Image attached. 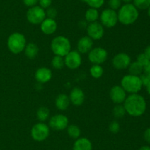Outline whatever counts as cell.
Listing matches in <instances>:
<instances>
[{"label": "cell", "mask_w": 150, "mask_h": 150, "mask_svg": "<svg viewBox=\"0 0 150 150\" xmlns=\"http://www.w3.org/2000/svg\"><path fill=\"white\" fill-rule=\"evenodd\" d=\"M125 109L132 116H140L144 113L146 108V103L142 96L137 94H132L125 100Z\"/></svg>", "instance_id": "cell-1"}, {"label": "cell", "mask_w": 150, "mask_h": 150, "mask_svg": "<svg viewBox=\"0 0 150 150\" xmlns=\"http://www.w3.org/2000/svg\"><path fill=\"white\" fill-rule=\"evenodd\" d=\"M118 20L125 25L132 24L139 17L138 9L133 4H125L122 6L117 14Z\"/></svg>", "instance_id": "cell-2"}, {"label": "cell", "mask_w": 150, "mask_h": 150, "mask_svg": "<svg viewBox=\"0 0 150 150\" xmlns=\"http://www.w3.org/2000/svg\"><path fill=\"white\" fill-rule=\"evenodd\" d=\"M70 41L65 37H56L51 42V49L56 55L66 56L70 51Z\"/></svg>", "instance_id": "cell-3"}, {"label": "cell", "mask_w": 150, "mask_h": 150, "mask_svg": "<svg viewBox=\"0 0 150 150\" xmlns=\"http://www.w3.org/2000/svg\"><path fill=\"white\" fill-rule=\"evenodd\" d=\"M121 83L123 89L131 94H136L142 88V83L139 76L126 75L122 78Z\"/></svg>", "instance_id": "cell-4"}, {"label": "cell", "mask_w": 150, "mask_h": 150, "mask_svg": "<svg viewBox=\"0 0 150 150\" xmlns=\"http://www.w3.org/2000/svg\"><path fill=\"white\" fill-rule=\"evenodd\" d=\"M7 46L11 52L14 54H18L21 52L26 46L25 37L22 34L15 32L9 37Z\"/></svg>", "instance_id": "cell-5"}, {"label": "cell", "mask_w": 150, "mask_h": 150, "mask_svg": "<svg viewBox=\"0 0 150 150\" xmlns=\"http://www.w3.org/2000/svg\"><path fill=\"white\" fill-rule=\"evenodd\" d=\"M26 18L31 24H38L42 23L45 19V12L40 6H34L29 9L26 13Z\"/></svg>", "instance_id": "cell-6"}, {"label": "cell", "mask_w": 150, "mask_h": 150, "mask_svg": "<svg viewBox=\"0 0 150 150\" xmlns=\"http://www.w3.org/2000/svg\"><path fill=\"white\" fill-rule=\"evenodd\" d=\"M31 135L35 141H42L49 135V128L45 124L38 123L32 127Z\"/></svg>", "instance_id": "cell-7"}, {"label": "cell", "mask_w": 150, "mask_h": 150, "mask_svg": "<svg viewBox=\"0 0 150 150\" xmlns=\"http://www.w3.org/2000/svg\"><path fill=\"white\" fill-rule=\"evenodd\" d=\"M100 20L103 24L106 27H113L115 26L118 21L117 13L112 9H105L101 13Z\"/></svg>", "instance_id": "cell-8"}, {"label": "cell", "mask_w": 150, "mask_h": 150, "mask_svg": "<svg viewBox=\"0 0 150 150\" xmlns=\"http://www.w3.org/2000/svg\"><path fill=\"white\" fill-rule=\"evenodd\" d=\"M106 50L103 48H95L89 51V59L90 62L96 65L103 63L107 58Z\"/></svg>", "instance_id": "cell-9"}, {"label": "cell", "mask_w": 150, "mask_h": 150, "mask_svg": "<svg viewBox=\"0 0 150 150\" xmlns=\"http://www.w3.org/2000/svg\"><path fill=\"white\" fill-rule=\"evenodd\" d=\"M49 125L54 130H62L68 125V119L63 115H56L50 119Z\"/></svg>", "instance_id": "cell-10"}, {"label": "cell", "mask_w": 150, "mask_h": 150, "mask_svg": "<svg viewBox=\"0 0 150 150\" xmlns=\"http://www.w3.org/2000/svg\"><path fill=\"white\" fill-rule=\"evenodd\" d=\"M64 63L70 69H77L81 63V57L80 54L76 51H70L66 55Z\"/></svg>", "instance_id": "cell-11"}, {"label": "cell", "mask_w": 150, "mask_h": 150, "mask_svg": "<svg viewBox=\"0 0 150 150\" xmlns=\"http://www.w3.org/2000/svg\"><path fill=\"white\" fill-rule=\"evenodd\" d=\"M87 32L89 38L92 39H100L104 33V29L102 25L98 22H92L87 26Z\"/></svg>", "instance_id": "cell-12"}, {"label": "cell", "mask_w": 150, "mask_h": 150, "mask_svg": "<svg viewBox=\"0 0 150 150\" xmlns=\"http://www.w3.org/2000/svg\"><path fill=\"white\" fill-rule=\"evenodd\" d=\"M130 57L125 53H120L113 59V66L117 69H124L128 67L130 64Z\"/></svg>", "instance_id": "cell-13"}, {"label": "cell", "mask_w": 150, "mask_h": 150, "mask_svg": "<svg viewBox=\"0 0 150 150\" xmlns=\"http://www.w3.org/2000/svg\"><path fill=\"white\" fill-rule=\"evenodd\" d=\"M110 96L114 103L120 104L125 101L126 99L125 91L121 86H114L110 91Z\"/></svg>", "instance_id": "cell-14"}, {"label": "cell", "mask_w": 150, "mask_h": 150, "mask_svg": "<svg viewBox=\"0 0 150 150\" xmlns=\"http://www.w3.org/2000/svg\"><path fill=\"white\" fill-rule=\"evenodd\" d=\"M57 27V22L54 19H45L41 23V30L42 32L46 35H51L54 33Z\"/></svg>", "instance_id": "cell-15"}, {"label": "cell", "mask_w": 150, "mask_h": 150, "mask_svg": "<svg viewBox=\"0 0 150 150\" xmlns=\"http://www.w3.org/2000/svg\"><path fill=\"white\" fill-rule=\"evenodd\" d=\"M70 99L74 105H81L84 101V94L83 91L79 88H73L70 93Z\"/></svg>", "instance_id": "cell-16"}, {"label": "cell", "mask_w": 150, "mask_h": 150, "mask_svg": "<svg viewBox=\"0 0 150 150\" xmlns=\"http://www.w3.org/2000/svg\"><path fill=\"white\" fill-rule=\"evenodd\" d=\"M51 76H52L51 71L48 68H40L35 73V78H36L37 81L41 82V83L48 82L51 79Z\"/></svg>", "instance_id": "cell-17"}, {"label": "cell", "mask_w": 150, "mask_h": 150, "mask_svg": "<svg viewBox=\"0 0 150 150\" xmlns=\"http://www.w3.org/2000/svg\"><path fill=\"white\" fill-rule=\"evenodd\" d=\"M92 45H93V41L92 38L86 36L83 37L79 40L78 43V50L79 52L84 54L91 51Z\"/></svg>", "instance_id": "cell-18"}, {"label": "cell", "mask_w": 150, "mask_h": 150, "mask_svg": "<svg viewBox=\"0 0 150 150\" xmlns=\"http://www.w3.org/2000/svg\"><path fill=\"white\" fill-rule=\"evenodd\" d=\"M73 150H92V144L87 138H79L75 142Z\"/></svg>", "instance_id": "cell-19"}, {"label": "cell", "mask_w": 150, "mask_h": 150, "mask_svg": "<svg viewBox=\"0 0 150 150\" xmlns=\"http://www.w3.org/2000/svg\"><path fill=\"white\" fill-rule=\"evenodd\" d=\"M70 104V99L65 94H60L56 99V106L61 110H64Z\"/></svg>", "instance_id": "cell-20"}, {"label": "cell", "mask_w": 150, "mask_h": 150, "mask_svg": "<svg viewBox=\"0 0 150 150\" xmlns=\"http://www.w3.org/2000/svg\"><path fill=\"white\" fill-rule=\"evenodd\" d=\"M38 54V47L36 44L30 43L25 46V54L29 59L35 58Z\"/></svg>", "instance_id": "cell-21"}, {"label": "cell", "mask_w": 150, "mask_h": 150, "mask_svg": "<svg viewBox=\"0 0 150 150\" xmlns=\"http://www.w3.org/2000/svg\"><path fill=\"white\" fill-rule=\"evenodd\" d=\"M144 71V67L141 64H139L137 61L134 62L133 63H130V67H129V71L130 74L135 75V76H139L142 74Z\"/></svg>", "instance_id": "cell-22"}, {"label": "cell", "mask_w": 150, "mask_h": 150, "mask_svg": "<svg viewBox=\"0 0 150 150\" xmlns=\"http://www.w3.org/2000/svg\"><path fill=\"white\" fill-rule=\"evenodd\" d=\"M85 17L87 21L89 22H95L96 21L97 19L99 17V13H98V10L95 8H89L86 10V14H85Z\"/></svg>", "instance_id": "cell-23"}, {"label": "cell", "mask_w": 150, "mask_h": 150, "mask_svg": "<svg viewBox=\"0 0 150 150\" xmlns=\"http://www.w3.org/2000/svg\"><path fill=\"white\" fill-rule=\"evenodd\" d=\"M49 110L47 107H42L38 110L37 112V116H38V120L41 121H44L46 120L49 116Z\"/></svg>", "instance_id": "cell-24"}, {"label": "cell", "mask_w": 150, "mask_h": 150, "mask_svg": "<svg viewBox=\"0 0 150 150\" xmlns=\"http://www.w3.org/2000/svg\"><path fill=\"white\" fill-rule=\"evenodd\" d=\"M133 5L137 9L146 10L150 6V0H133Z\"/></svg>", "instance_id": "cell-25"}, {"label": "cell", "mask_w": 150, "mask_h": 150, "mask_svg": "<svg viewBox=\"0 0 150 150\" xmlns=\"http://www.w3.org/2000/svg\"><path fill=\"white\" fill-rule=\"evenodd\" d=\"M90 73L93 77L100 78L103 74V69L99 65H94L90 69Z\"/></svg>", "instance_id": "cell-26"}, {"label": "cell", "mask_w": 150, "mask_h": 150, "mask_svg": "<svg viewBox=\"0 0 150 150\" xmlns=\"http://www.w3.org/2000/svg\"><path fill=\"white\" fill-rule=\"evenodd\" d=\"M67 132L69 135L73 138H78L81 135V130L79 126L76 125H70L67 128Z\"/></svg>", "instance_id": "cell-27"}, {"label": "cell", "mask_w": 150, "mask_h": 150, "mask_svg": "<svg viewBox=\"0 0 150 150\" xmlns=\"http://www.w3.org/2000/svg\"><path fill=\"white\" fill-rule=\"evenodd\" d=\"M64 61L61 56H55L52 60V65L55 69H61L64 66Z\"/></svg>", "instance_id": "cell-28"}, {"label": "cell", "mask_w": 150, "mask_h": 150, "mask_svg": "<svg viewBox=\"0 0 150 150\" xmlns=\"http://www.w3.org/2000/svg\"><path fill=\"white\" fill-rule=\"evenodd\" d=\"M84 1L92 8L98 9L103 5L105 0H85Z\"/></svg>", "instance_id": "cell-29"}, {"label": "cell", "mask_w": 150, "mask_h": 150, "mask_svg": "<svg viewBox=\"0 0 150 150\" xmlns=\"http://www.w3.org/2000/svg\"><path fill=\"white\" fill-rule=\"evenodd\" d=\"M113 112H114V115L115 117L122 118L125 116L126 110L125 109L124 106L121 105V104H118V105L114 107Z\"/></svg>", "instance_id": "cell-30"}, {"label": "cell", "mask_w": 150, "mask_h": 150, "mask_svg": "<svg viewBox=\"0 0 150 150\" xmlns=\"http://www.w3.org/2000/svg\"><path fill=\"white\" fill-rule=\"evenodd\" d=\"M150 61V60L147 57V56L144 54V53H142L140 54L137 57V62L139 64L142 65L143 67H144L146 65L148 64V63Z\"/></svg>", "instance_id": "cell-31"}, {"label": "cell", "mask_w": 150, "mask_h": 150, "mask_svg": "<svg viewBox=\"0 0 150 150\" xmlns=\"http://www.w3.org/2000/svg\"><path fill=\"white\" fill-rule=\"evenodd\" d=\"M122 0H109L108 1V5H109L110 9L116 10L121 7Z\"/></svg>", "instance_id": "cell-32"}, {"label": "cell", "mask_w": 150, "mask_h": 150, "mask_svg": "<svg viewBox=\"0 0 150 150\" xmlns=\"http://www.w3.org/2000/svg\"><path fill=\"white\" fill-rule=\"evenodd\" d=\"M109 130L113 133H117L120 131V124L117 121H112L109 125Z\"/></svg>", "instance_id": "cell-33"}, {"label": "cell", "mask_w": 150, "mask_h": 150, "mask_svg": "<svg viewBox=\"0 0 150 150\" xmlns=\"http://www.w3.org/2000/svg\"><path fill=\"white\" fill-rule=\"evenodd\" d=\"M45 14L48 16V17L49 18V19H54V18H55L57 15V11L54 7H48Z\"/></svg>", "instance_id": "cell-34"}, {"label": "cell", "mask_w": 150, "mask_h": 150, "mask_svg": "<svg viewBox=\"0 0 150 150\" xmlns=\"http://www.w3.org/2000/svg\"><path fill=\"white\" fill-rule=\"evenodd\" d=\"M139 78H140L142 85L146 86V85L150 82V76H148L146 74H142L139 76Z\"/></svg>", "instance_id": "cell-35"}, {"label": "cell", "mask_w": 150, "mask_h": 150, "mask_svg": "<svg viewBox=\"0 0 150 150\" xmlns=\"http://www.w3.org/2000/svg\"><path fill=\"white\" fill-rule=\"evenodd\" d=\"M40 7L43 9H46L50 7L52 3V0H39Z\"/></svg>", "instance_id": "cell-36"}, {"label": "cell", "mask_w": 150, "mask_h": 150, "mask_svg": "<svg viewBox=\"0 0 150 150\" xmlns=\"http://www.w3.org/2000/svg\"><path fill=\"white\" fill-rule=\"evenodd\" d=\"M23 3L27 7H34L39 1V0H23Z\"/></svg>", "instance_id": "cell-37"}, {"label": "cell", "mask_w": 150, "mask_h": 150, "mask_svg": "<svg viewBox=\"0 0 150 150\" xmlns=\"http://www.w3.org/2000/svg\"><path fill=\"white\" fill-rule=\"evenodd\" d=\"M144 137L145 141L150 144V128H147L145 130L144 134Z\"/></svg>", "instance_id": "cell-38"}, {"label": "cell", "mask_w": 150, "mask_h": 150, "mask_svg": "<svg viewBox=\"0 0 150 150\" xmlns=\"http://www.w3.org/2000/svg\"><path fill=\"white\" fill-rule=\"evenodd\" d=\"M144 74H146L148 76H150V61L148 63L147 65H146L144 67Z\"/></svg>", "instance_id": "cell-39"}, {"label": "cell", "mask_w": 150, "mask_h": 150, "mask_svg": "<svg viewBox=\"0 0 150 150\" xmlns=\"http://www.w3.org/2000/svg\"><path fill=\"white\" fill-rule=\"evenodd\" d=\"M144 54L147 56L148 58L150 60V45L148 46L146 49H145V51H144Z\"/></svg>", "instance_id": "cell-40"}, {"label": "cell", "mask_w": 150, "mask_h": 150, "mask_svg": "<svg viewBox=\"0 0 150 150\" xmlns=\"http://www.w3.org/2000/svg\"><path fill=\"white\" fill-rule=\"evenodd\" d=\"M139 150H150V147L147 146H142Z\"/></svg>", "instance_id": "cell-41"}, {"label": "cell", "mask_w": 150, "mask_h": 150, "mask_svg": "<svg viewBox=\"0 0 150 150\" xmlns=\"http://www.w3.org/2000/svg\"><path fill=\"white\" fill-rule=\"evenodd\" d=\"M146 91H147V92H148V94H149L150 95V82L149 84H148L147 85H146Z\"/></svg>", "instance_id": "cell-42"}, {"label": "cell", "mask_w": 150, "mask_h": 150, "mask_svg": "<svg viewBox=\"0 0 150 150\" xmlns=\"http://www.w3.org/2000/svg\"><path fill=\"white\" fill-rule=\"evenodd\" d=\"M122 1H124L125 3H126V4H128V3H130L133 0H122Z\"/></svg>", "instance_id": "cell-43"}, {"label": "cell", "mask_w": 150, "mask_h": 150, "mask_svg": "<svg viewBox=\"0 0 150 150\" xmlns=\"http://www.w3.org/2000/svg\"><path fill=\"white\" fill-rule=\"evenodd\" d=\"M148 16L150 17V6L149 7V8H148Z\"/></svg>", "instance_id": "cell-44"}, {"label": "cell", "mask_w": 150, "mask_h": 150, "mask_svg": "<svg viewBox=\"0 0 150 150\" xmlns=\"http://www.w3.org/2000/svg\"><path fill=\"white\" fill-rule=\"evenodd\" d=\"M80 1H84L85 0H80Z\"/></svg>", "instance_id": "cell-45"}]
</instances>
